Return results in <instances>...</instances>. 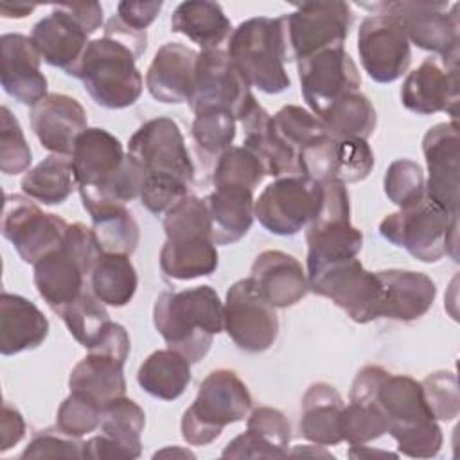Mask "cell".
I'll list each match as a JSON object with an SVG mask.
<instances>
[{
  "instance_id": "47",
  "label": "cell",
  "mask_w": 460,
  "mask_h": 460,
  "mask_svg": "<svg viewBox=\"0 0 460 460\" xmlns=\"http://www.w3.org/2000/svg\"><path fill=\"white\" fill-rule=\"evenodd\" d=\"M386 198L399 208L410 207L426 198V180L422 167L408 158L394 160L383 180Z\"/></svg>"
},
{
  "instance_id": "40",
  "label": "cell",
  "mask_w": 460,
  "mask_h": 460,
  "mask_svg": "<svg viewBox=\"0 0 460 460\" xmlns=\"http://www.w3.org/2000/svg\"><path fill=\"white\" fill-rule=\"evenodd\" d=\"M23 194L43 205H59L74 190L75 178L72 160L66 155H50L34 169L27 171L20 181Z\"/></svg>"
},
{
  "instance_id": "10",
  "label": "cell",
  "mask_w": 460,
  "mask_h": 460,
  "mask_svg": "<svg viewBox=\"0 0 460 460\" xmlns=\"http://www.w3.org/2000/svg\"><path fill=\"white\" fill-rule=\"evenodd\" d=\"M307 273L331 262L358 257L363 234L350 223L349 190L341 181L322 183V203L307 225Z\"/></svg>"
},
{
  "instance_id": "22",
  "label": "cell",
  "mask_w": 460,
  "mask_h": 460,
  "mask_svg": "<svg viewBox=\"0 0 460 460\" xmlns=\"http://www.w3.org/2000/svg\"><path fill=\"white\" fill-rule=\"evenodd\" d=\"M300 172L318 183H356L374 169V153L367 140L332 138L327 133L302 149L298 156Z\"/></svg>"
},
{
  "instance_id": "23",
  "label": "cell",
  "mask_w": 460,
  "mask_h": 460,
  "mask_svg": "<svg viewBox=\"0 0 460 460\" xmlns=\"http://www.w3.org/2000/svg\"><path fill=\"white\" fill-rule=\"evenodd\" d=\"M458 101V61L426 58L402 81L401 102L417 115L444 111L456 122Z\"/></svg>"
},
{
  "instance_id": "44",
  "label": "cell",
  "mask_w": 460,
  "mask_h": 460,
  "mask_svg": "<svg viewBox=\"0 0 460 460\" xmlns=\"http://www.w3.org/2000/svg\"><path fill=\"white\" fill-rule=\"evenodd\" d=\"M190 137L198 155L208 162L217 158L232 147L235 138V119L223 110H205L194 113Z\"/></svg>"
},
{
  "instance_id": "21",
  "label": "cell",
  "mask_w": 460,
  "mask_h": 460,
  "mask_svg": "<svg viewBox=\"0 0 460 460\" xmlns=\"http://www.w3.org/2000/svg\"><path fill=\"white\" fill-rule=\"evenodd\" d=\"M298 79L304 101L316 117L361 86L358 66L343 47L327 49L298 61Z\"/></svg>"
},
{
  "instance_id": "20",
  "label": "cell",
  "mask_w": 460,
  "mask_h": 460,
  "mask_svg": "<svg viewBox=\"0 0 460 460\" xmlns=\"http://www.w3.org/2000/svg\"><path fill=\"white\" fill-rule=\"evenodd\" d=\"M358 52L363 70L376 83L397 81L411 61L408 36L394 14H374L361 22Z\"/></svg>"
},
{
  "instance_id": "16",
  "label": "cell",
  "mask_w": 460,
  "mask_h": 460,
  "mask_svg": "<svg viewBox=\"0 0 460 460\" xmlns=\"http://www.w3.org/2000/svg\"><path fill=\"white\" fill-rule=\"evenodd\" d=\"M255 102L248 83L237 72L225 50L216 49L198 52L194 88L189 101L194 113L223 110L235 120H243Z\"/></svg>"
},
{
  "instance_id": "54",
  "label": "cell",
  "mask_w": 460,
  "mask_h": 460,
  "mask_svg": "<svg viewBox=\"0 0 460 460\" xmlns=\"http://www.w3.org/2000/svg\"><path fill=\"white\" fill-rule=\"evenodd\" d=\"M162 2H119L117 18L129 29L146 32L162 9Z\"/></svg>"
},
{
  "instance_id": "6",
  "label": "cell",
  "mask_w": 460,
  "mask_h": 460,
  "mask_svg": "<svg viewBox=\"0 0 460 460\" xmlns=\"http://www.w3.org/2000/svg\"><path fill=\"white\" fill-rule=\"evenodd\" d=\"M226 54L248 86L264 93L289 88L280 18L259 16L241 22L228 38Z\"/></svg>"
},
{
  "instance_id": "42",
  "label": "cell",
  "mask_w": 460,
  "mask_h": 460,
  "mask_svg": "<svg viewBox=\"0 0 460 460\" xmlns=\"http://www.w3.org/2000/svg\"><path fill=\"white\" fill-rule=\"evenodd\" d=\"M144 426L146 413L129 397H117L102 408L101 431L120 449L124 460L140 456Z\"/></svg>"
},
{
  "instance_id": "13",
  "label": "cell",
  "mask_w": 460,
  "mask_h": 460,
  "mask_svg": "<svg viewBox=\"0 0 460 460\" xmlns=\"http://www.w3.org/2000/svg\"><path fill=\"white\" fill-rule=\"evenodd\" d=\"M377 14H394L402 25L408 41L440 58L458 56L460 23L458 4L447 2H377L361 4Z\"/></svg>"
},
{
  "instance_id": "53",
  "label": "cell",
  "mask_w": 460,
  "mask_h": 460,
  "mask_svg": "<svg viewBox=\"0 0 460 460\" xmlns=\"http://www.w3.org/2000/svg\"><path fill=\"white\" fill-rule=\"evenodd\" d=\"M83 444L61 431H43L36 435L23 449L22 458H83Z\"/></svg>"
},
{
  "instance_id": "4",
  "label": "cell",
  "mask_w": 460,
  "mask_h": 460,
  "mask_svg": "<svg viewBox=\"0 0 460 460\" xmlns=\"http://www.w3.org/2000/svg\"><path fill=\"white\" fill-rule=\"evenodd\" d=\"M164 230L160 268L167 277L192 280L216 271L219 259L203 199L185 196L171 207L164 217Z\"/></svg>"
},
{
  "instance_id": "39",
  "label": "cell",
  "mask_w": 460,
  "mask_h": 460,
  "mask_svg": "<svg viewBox=\"0 0 460 460\" xmlns=\"http://www.w3.org/2000/svg\"><path fill=\"white\" fill-rule=\"evenodd\" d=\"M138 277L129 255L101 253L90 273V291L113 307L126 305L137 291Z\"/></svg>"
},
{
  "instance_id": "52",
  "label": "cell",
  "mask_w": 460,
  "mask_h": 460,
  "mask_svg": "<svg viewBox=\"0 0 460 460\" xmlns=\"http://www.w3.org/2000/svg\"><path fill=\"white\" fill-rule=\"evenodd\" d=\"M189 183L172 176H144L140 189V201L151 214L167 212L185 196H189Z\"/></svg>"
},
{
  "instance_id": "33",
  "label": "cell",
  "mask_w": 460,
  "mask_h": 460,
  "mask_svg": "<svg viewBox=\"0 0 460 460\" xmlns=\"http://www.w3.org/2000/svg\"><path fill=\"white\" fill-rule=\"evenodd\" d=\"M241 124L244 128V147L261 160L268 176H302L298 155L275 135L271 115L259 102L252 106Z\"/></svg>"
},
{
  "instance_id": "26",
  "label": "cell",
  "mask_w": 460,
  "mask_h": 460,
  "mask_svg": "<svg viewBox=\"0 0 460 460\" xmlns=\"http://www.w3.org/2000/svg\"><path fill=\"white\" fill-rule=\"evenodd\" d=\"M0 83L7 95L25 106L47 97V77L40 70L41 56L29 36L9 32L0 38Z\"/></svg>"
},
{
  "instance_id": "11",
  "label": "cell",
  "mask_w": 460,
  "mask_h": 460,
  "mask_svg": "<svg viewBox=\"0 0 460 460\" xmlns=\"http://www.w3.org/2000/svg\"><path fill=\"white\" fill-rule=\"evenodd\" d=\"M280 18L286 61H302L316 52L343 47L352 25L350 5L340 0L302 2Z\"/></svg>"
},
{
  "instance_id": "7",
  "label": "cell",
  "mask_w": 460,
  "mask_h": 460,
  "mask_svg": "<svg viewBox=\"0 0 460 460\" xmlns=\"http://www.w3.org/2000/svg\"><path fill=\"white\" fill-rule=\"evenodd\" d=\"M75 77L83 81L92 101L108 110L133 106L144 88L135 54L108 36L88 43Z\"/></svg>"
},
{
  "instance_id": "46",
  "label": "cell",
  "mask_w": 460,
  "mask_h": 460,
  "mask_svg": "<svg viewBox=\"0 0 460 460\" xmlns=\"http://www.w3.org/2000/svg\"><path fill=\"white\" fill-rule=\"evenodd\" d=\"M266 171L261 160L250 149L241 146L230 147L217 158L212 174V183L214 187L230 185L255 190V187L262 181Z\"/></svg>"
},
{
  "instance_id": "34",
  "label": "cell",
  "mask_w": 460,
  "mask_h": 460,
  "mask_svg": "<svg viewBox=\"0 0 460 460\" xmlns=\"http://www.w3.org/2000/svg\"><path fill=\"white\" fill-rule=\"evenodd\" d=\"M216 244H234L243 239L253 223V190L243 187H214L205 199Z\"/></svg>"
},
{
  "instance_id": "45",
  "label": "cell",
  "mask_w": 460,
  "mask_h": 460,
  "mask_svg": "<svg viewBox=\"0 0 460 460\" xmlns=\"http://www.w3.org/2000/svg\"><path fill=\"white\" fill-rule=\"evenodd\" d=\"M271 128L275 135L296 155L325 135L320 119L313 111L296 104L282 106L275 115H271Z\"/></svg>"
},
{
  "instance_id": "27",
  "label": "cell",
  "mask_w": 460,
  "mask_h": 460,
  "mask_svg": "<svg viewBox=\"0 0 460 460\" xmlns=\"http://www.w3.org/2000/svg\"><path fill=\"white\" fill-rule=\"evenodd\" d=\"M31 126L45 149L70 156L77 137L88 129V120L79 101L65 93H49L32 106Z\"/></svg>"
},
{
  "instance_id": "48",
  "label": "cell",
  "mask_w": 460,
  "mask_h": 460,
  "mask_svg": "<svg viewBox=\"0 0 460 460\" xmlns=\"http://www.w3.org/2000/svg\"><path fill=\"white\" fill-rule=\"evenodd\" d=\"M340 429L343 440L359 446L388 433V422L372 402L349 401L341 411Z\"/></svg>"
},
{
  "instance_id": "32",
  "label": "cell",
  "mask_w": 460,
  "mask_h": 460,
  "mask_svg": "<svg viewBox=\"0 0 460 460\" xmlns=\"http://www.w3.org/2000/svg\"><path fill=\"white\" fill-rule=\"evenodd\" d=\"M49 334V320L27 298L4 291L0 295V352L13 356L36 349Z\"/></svg>"
},
{
  "instance_id": "35",
  "label": "cell",
  "mask_w": 460,
  "mask_h": 460,
  "mask_svg": "<svg viewBox=\"0 0 460 460\" xmlns=\"http://www.w3.org/2000/svg\"><path fill=\"white\" fill-rule=\"evenodd\" d=\"M343 399L329 383L311 385L302 397L300 433L316 446H336L343 440L340 419Z\"/></svg>"
},
{
  "instance_id": "38",
  "label": "cell",
  "mask_w": 460,
  "mask_h": 460,
  "mask_svg": "<svg viewBox=\"0 0 460 460\" xmlns=\"http://www.w3.org/2000/svg\"><path fill=\"white\" fill-rule=\"evenodd\" d=\"M92 230L102 253L131 255L140 241V228L122 203H102L86 208Z\"/></svg>"
},
{
  "instance_id": "37",
  "label": "cell",
  "mask_w": 460,
  "mask_h": 460,
  "mask_svg": "<svg viewBox=\"0 0 460 460\" xmlns=\"http://www.w3.org/2000/svg\"><path fill=\"white\" fill-rule=\"evenodd\" d=\"M137 381L149 395L174 401L190 383V361L169 347L155 350L140 365Z\"/></svg>"
},
{
  "instance_id": "12",
  "label": "cell",
  "mask_w": 460,
  "mask_h": 460,
  "mask_svg": "<svg viewBox=\"0 0 460 460\" xmlns=\"http://www.w3.org/2000/svg\"><path fill=\"white\" fill-rule=\"evenodd\" d=\"M309 289L332 300L356 323L381 316L383 288L377 273L367 271L359 259H343L307 273Z\"/></svg>"
},
{
  "instance_id": "49",
  "label": "cell",
  "mask_w": 460,
  "mask_h": 460,
  "mask_svg": "<svg viewBox=\"0 0 460 460\" xmlns=\"http://www.w3.org/2000/svg\"><path fill=\"white\" fill-rule=\"evenodd\" d=\"M32 162L31 147L23 137L18 119L7 106L0 108V171L7 176L20 174Z\"/></svg>"
},
{
  "instance_id": "51",
  "label": "cell",
  "mask_w": 460,
  "mask_h": 460,
  "mask_svg": "<svg viewBox=\"0 0 460 460\" xmlns=\"http://www.w3.org/2000/svg\"><path fill=\"white\" fill-rule=\"evenodd\" d=\"M422 397L437 420H453L460 413L456 376L447 370L429 374L422 383Z\"/></svg>"
},
{
  "instance_id": "25",
  "label": "cell",
  "mask_w": 460,
  "mask_h": 460,
  "mask_svg": "<svg viewBox=\"0 0 460 460\" xmlns=\"http://www.w3.org/2000/svg\"><path fill=\"white\" fill-rule=\"evenodd\" d=\"M90 36L92 34L74 16L68 4L54 5L52 13L41 18L31 32V40L41 59L74 77L90 43Z\"/></svg>"
},
{
  "instance_id": "41",
  "label": "cell",
  "mask_w": 460,
  "mask_h": 460,
  "mask_svg": "<svg viewBox=\"0 0 460 460\" xmlns=\"http://www.w3.org/2000/svg\"><path fill=\"white\" fill-rule=\"evenodd\" d=\"M325 133L332 138H361L367 140L377 124V115L370 99L358 92H350L336 101L320 117Z\"/></svg>"
},
{
  "instance_id": "18",
  "label": "cell",
  "mask_w": 460,
  "mask_h": 460,
  "mask_svg": "<svg viewBox=\"0 0 460 460\" xmlns=\"http://www.w3.org/2000/svg\"><path fill=\"white\" fill-rule=\"evenodd\" d=\"M68 223L50 212H43L34 199L20 194H5L2 234L14 246L23 262L36 264L43 255L58 248Z\"/></svg>"
},
{
  "instance_id": "30",
  "label": "cell",
  "mask_w": 460,
  "mask_h": 460,
  "mask_svg": "<svg viewBox=\"0 0 460 460\" xmlns=\"http://www.w3.org/2000/svg\"><path fill=\"white\" fill-rule=\"evenodd\" d=\"M291 426L286 415L270 406L255 408L246 431L226 444L223 458H282L289 455Z\"/></svg>"
},
{
  "instance_id": "55",
  "label": "cell",
  "mask_w": 460,
  "mask_h": 460,
  "mask_svg": "<svg viewBox=\"0 0 460 460\" xmlns=\"http://www.w3.org/2000/svg\"><path fill=\"white\" fill-rule=\"evenodd\" d=\"M25 435V420L22 413L13 408L9 402L2 408V419H0V451L11 449L14 444H18Z\"/></svg>"
},
{
  "instance_id": "28",
  "label": "cell",
  "mask_w": 460,
  "mask_h": 460,
  "mask_svg": "<svg viewBox=\"0 0 460 460\" xmlns=\"http://www.w3.org/2000/svg\"><path fill=\"white\" fill-rule=\"evenodd\" d=\"M250 280L275 309L295 305L309 291L307 275L298 259L280 250L261 252L252 264Z\"/></svg>"
},
{
  "instance_id": "56",
  "label": "cell",
  "mask_w": 460,
  "mask_h": 460,
  "mask_svg": "<svg viewBox=\"0 0 460 460\" xmlns=\"http://www.w3.org/2000/svg\"><path fill=\"white\" fill-rule=\"evenodd\" d=\"M104 36L113 38V40H117L119 43L126 45V47L135 54L137 59L144 54L146 45H147V43H146V41H147L146 32H138V31H133V29L126 27L117 16H113V18H110V20L106 22Z\"/></svg>"
},
{
  "instance_id": "17",
  "label": "cell",
  "mask_w": 460,
  "mask_h": 460,
  "mask_svg": "<svg viewBox=\"0 0 460 460\" xmlns=\"http://www.w3.org/2000/svg\"><path fill=\"white\" fill-rule=\"evenodd\" d=\"M223 329L244 352H264L275 343L279 334L277 311L259 295L250 277L228 288L223 304Z\"/></svg>"
},
{
  "instance_id": "14",
  "label": "cell",
  "mask_w": 460,
  "mask_h": 460,
  "mask_svg": "<svg viewBox=\"0 0 460 460\" xmlns=\"http://www.w3.org/2000/svg\"><path fill=\"white\" fill-rule=\"evenodd\" d=\"M131 349L129 334L120 323H111L106 336L72 368L70 392H79L102 408L126 394L124 363Z\"/></svg>"
},
{
  "instance_id": "29",
  "label": "cell",
  "mask_w": 460,
  "mask_h": 460,
  "mask_svg": "<svg viewBox=\"0 0 460 460\" xmlns=\"http://www.w3.org/2000/svg\"><path fill=\"white\" fill-rule=\"evenodd\" d=\"M196 59L198 52L183 43L162 45L146 72L149 93L165 104L189 102L194 88Z\"/></svg>"
},
{
  "instance_id": "43",
  "label": "cell",
  "mask_w": 460,
  "mask_h": 460,
  "mask_svg": "<svg viewBox=\"0 0 460 460\" xmlns=\"http://www.w3.org/2000/svg\"><path fill=\"white\" fill-rule=\"evenodd\" d=\"M58 314L63 318L74 340L84 349H93L101 343L113 323L104 304L90 289L72 304L59 309Z\"/></svg>"
},
{
  "instance_id": "36",
  "label": "cell",
  "mask_w": 460,
  "mask_h": 460,
  "mask_svg": "<svg viewBox=\"0 0 460 460\" xmlns=\"http://www.w3.org/2000/svg\"><path fill=\"white\" fill-rule=\"evenodd\" d=\"M171 29L198 43L201 50L219 49L232 34V23L223 7L207 0L181 2L171 16Z\"/></svg>"
},
{
  "instance_id": "5",
  "label": "cell",
  "mask_w": 460,
  "mask_h": 460,
  "mask_svg": "<svg viewBox=\"0 0 460 460\" xmlns=\"http://www.w3.org/2000/svg\"><path fill=\"white\" fill-rule=\"evenodd\" d=\"M93 230L72 223L58 248L34 264V286L56 313L90 289V273L101 255Z\"/></svg>"
},
{
  "instance_id": "24",
  "label": "cell",
  "mask_w": 460,
  "mask_h": 460,
  "mask_svg": "<svg viewBox=\"0 0 460 460\" xmlns=\"http://www.w3.org/2000/svg\"><path fill=\"white\" fill-rule=\"evenodd\" d=\"M422 153L428 165L426 198L449 214H458L460 137L456 122H440L429 128L422 138Z\"/></svg>"
},
{
  "instance_id": "57",
  "label": "cell",
  "mask_w": 460,
  "mask_h": 460,
  "mask_svg": "<svg viewBox=\"0 0 460 460\" xmlns=\"http://www.w3.org/2000/svg\"><path fill=\"white\" fill-rule=\"evenodd\" d=\"M34 9H36L34 4H22V2H16V4L2 2L0 4V14L4 18H23V16L31 14Z\"/></svg>"
},
{
  "instance_id": "3",
  "label": "cell",
  "mask_w": 460,
  "mask_h": 460,
  "mask_svg": "<svg viewBox=\"0 0 460 460\" xmlns=\"http://www.w3.org/2000/svg\"><path fill=\"white\" fill-rule=\"evenodd\" d=\"M153 323L169 349L198 363L223 331V302L210 286L164 291L155 302Z\"/></svg>"
},
{
  "instance_id": "15",
  "label": "cell",
  "mask_w": 460,
  "mask_h": 460,
  "mask_svg": "<svg viewBox=\"0 0 460 460\" xmlns=\"http://www.w3.org/2000/svg\"><path fill=\"white\" fill-rule=\"evenodd\" d=\"M322 183L307 176H282L266 185L253 205L259 223L275 235H295L318 214Z\"/></svg>"
},
{
  "instance_id": "2",
  "label": "cell",
  "mask_w": 460,
  "mask_h": 460,
  "mask_svg": "<svg viewBox=\"0 0 460 460\" xmlns=\"http://www.w3.org/2000/svg\"><path fill=\"white\" fill-rule=\"evenodd\" d=\"M70 160L84 208L102 203L126 205L140 196L144 172L129 155H124L120 140L110 131L84 129Z\"/></svg>"
},
{
  "instance_id": "50",
  "label": "cell",
  "mask_w": 460,
  "mask_h": 460,
  "mask_svg": "<svg viewBox=\"0 0 460 460\" xmlns=\"http://www.w3.org/2000/svg\"><path fill=\"white\" fill-rule=\"evenodd\" d=\"M102 406L84 394L70 392L58 408L56 428L63 435L79 438L101 426Z\"/></svg>"
},
{
  "instance_id": "1",
  "label": "cell",
  "mask_w": 460,
  "mask_h": 460,
  "mask_svg": "<svg viewBox=\"0 0 460 460\" xmlns=\"http://www.w3.org/2000/svg\"><path fill=\"white\" fill-rule=\"evenodd\" d=\"M349 401L372 402L385 415L388 433L402 455L431 458L440 451L442 429L426 406L420 383L413 377L367 365L356 374Z\"/></svg>"
},
{
  "instance_id": "9",
  "label": "cell",
  "mask_w": 460,
  "mask_h": 460,
  "mask_svg": "<svg viewBox=\"0 0 460 460\" xmlns=\"http://www.w3.org/2000/svg\"><path fill=\"white\" fill-rule=\"evenodd\" d=\"M379 234L420 262H437L444 255L458 261V214L442 210L428 198L388 214L379 223Z\"/></svg>"
},
{
  "instance_id": "31",
  "label": "cell",
  "mask_w": 460,
  "mask_h": 460,
  "mask_svg": "<svg viewBox=\"0 0 460 460\" xmlns=\"http://www.w3.org/2000/svg\"><path fill=\"white\" fill-rule=\"evenodd\" d=\"M383 302L381 316L399 322H411L424 316L433 305L437 286L420 271L411 270H383L377 271Z\"/></svg>"
},
{
  "instance_id": "8",
  "label": "cell",
  "mask_w": 460,
  "mask_h": 460,
  "mask_svg": "<svg viewBox=\"0 0 460 460\" xmlns=\"http://www.w3.org/2000/svg\"><path fill=\"white\" fill-rule=\"evenodd\" d=\"M250 408L252 395L237 374L226 368L212 370L183 411L181 437L189 446H207L221 435L225 426L243 420Z\"/></svg>"
},
{
  "instance_id": "19",
  "label": "cell",
  "mask_w": 460,
  "mask_h": 460,
  "mask_svg": "<svg viewBox=\"0 0 460 460\" xmlns=\"http://www.w3.org/2000/svg\"><path fill=\"white\" fill-rule=\"evenodd\" d=\"M128 155L142 167L144 176H172L189 185L194 180L192 160L172 119L156 117L144 122L129 138Z\"/></svg>"
}]
</instances>
